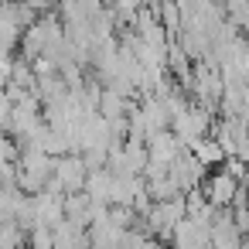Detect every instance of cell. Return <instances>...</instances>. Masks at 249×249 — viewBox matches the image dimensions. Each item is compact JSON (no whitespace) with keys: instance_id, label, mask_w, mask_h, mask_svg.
<instances>
[{"instance_id":"1","label":"cell","mask_w":249,"mask_h":249,"mask_svg":"<svg viewBox=\"0 0 249 249\" xmlns=\"http://www.w3.org/2000/svg\"><path fill=\"white\" fill-rule=\"evenodd\" d=\"M52 167H55V160L45 157L41 150H18V160H14L18 188H21L28 198L38 195V191H45L48 181H52Z\"/></svg>"},{"instance_id":"2","label":"cell","mask_w":249,"mask_h":249,"mask_svg":"<svg viewBox=\"0 0 249 249\" xmlns=\"http://www.w3.org/2000/svg\"><path fill=\"white\" fill-rule=\"evenodd\" d=\"M239 191V181H232L225 171H215L212 178L201 181V195L212 208H232V198Z\"/></svg>"},{"instance_id":"3","label":"cell","mask_w":249,"mask_h":249,"mask_svg":"<svg viewBox=\"0 0 249 249\" xmlns=\"http://www.w3.org/2000/svg\"><path fill=\"white\" fill-rule=\"evenodd\" d=\"M31 212H35V225L55 229V225L65 218V212H62V195H52V191L31 195Z\"/></svg>"},{"instance_id":"4","label":"cell","mask_w":249,"mask_h":249,"mask_svg":"<svg viewBox=\"0 0 249 249\" xmlns=\"http://www.w3.org/2000/svg\"><path fill=\"white\" fill-rule=\"evenodd\" d=\"M184 147L178 143V137L171 130H160L147 140V164H157V167H171V160L181 154Z\"/></svg>"},{"instance_id":"5","label":"cell","mask_w":249,"mask_h":249,"mask_svg":"<svg viewBox=\"0 0 249 249\" xmlns=\"http://www.w3.org/2000/svg\"><path fill=\"white\" fill-rule=\"evenodd\" d=\"M171 246H174V249H212V246H208V232L198 229V225L188 222V218L171 232Z\"/></svg>"},{"instance_id":"6","label":"cell","mask_w":249,"mask_h":249,"mask_svg":"<svg viewBox=\"0 0 249 249\" xmlns=\"http://www.w3.org/2000/svg\"><path fill=\"white\" fill-rule=\"evenodd\" d=\"M133 109V103L130 99H123V96H116L113 89H103L99 92V103H96V113L106 120V123H116V120H126V113Z\"/></svg>"},{"instance_id":"7","label":"cell","mask_w":249,"mask_h":249,"mask_svg":"<svg viewBox=\"0 0 249 249\" xmlns=\"http://www.w3.org/2000/svg\"><path fill=\"white\" fill-rule=\"evenodd\" d=\"M86 198L92 201V205H106L109 208V191H113V174L103 167V171H89V178H86Z\"/></svg>"},{"instance_id":"8","label":"cell","mask_w":249,"mask_h":249,"mask_svg":"<svg viewBox=\"0 0 249 249\" xmlns=\"http://www.w3.org/2000/svg\"><path fill=\"white\" fill-rule=\"evenodd\" d=\"M143 191V178H133V174H123V178H113V191H109V205H120V208H130L133 198Z\"/></svg>"},{"instance_id":"9","label":"cell","mask_w":249,"mask_h":249,"mask_svg":"<svg viewBox=\"0 0 249 249\" xmlns=\"http://www.w3.org/2000/svg\"><path fill=\"white\" fill-rule=\"evenodd\" d=\"M89 198H86V191H79V195H65L62 198V212H65V222H72L75 229H89Z\"/></svg>"},{"instance_id":"10","label":"cell","mask_w":249,"mask_h":249,"mask_svg":"<svg viewBox=\"0 0 249 249\" xmlns=\"http://www.w3.org/2000/svg\"><path fill=\"white\" fill-rule=\"evenodd\" d=\"M120 157H123V164H126V171H130L133 178H143V171H147V143H140V140H123Z\"/></svg>"},{"instance_id":"11","label":"cell","mask_w":249,"mask_h":249,"mask_svg":"<svg viewBox=\"0 0 249 249\" xmlns=\"http://www.w3.org/2000/svg\"><path fill=\"white\" fill-rule=\"evenodd\" d=\"M86 239H89V235H86L82 229H75L72 222H65V218L52 229V246H55V249H75V246H82Z\"/></svg>"},{"instance_id":"12","label":"cell","mask_w":249,"mask_h":249,"mask_svg":"<svg viewBox=\"0 0 249 249\" xmlns=\"http://www.w3.org/2000/svg\"><path fill=\"white\" fill-rule=\"evenodd\" d=\"M188 154H191V157H195V160H198L201 167H212V164H222V160H225L222 147H218V143H215L212 137H201V140H198V143H195V147H191Z\"/></svg>"},{"instance_id":"13","label":"cell","mask_w":249,"mask_h":249,"mask_svg":"<svg viewBox=\"0 0 249 249\" xmlns=\"http://www.w3.org/2000/svg\"><path fill=\"white\" fill-rule=\"evenodd\" d=\"M0 249H28V232L18 222L0 225Z\"/></svg>"},{"instance_id":"14","label":"cell","mask_w":249,"mask_h":249,"mask_svg":"<svg viewBox=\"0 0 249 249\" xmlns=\"http://www.w3.org/2000/svg\"><path fill=\"white\" fill-rule=\"evenodd\" d=\"M28 249H55V246H52V229L35 225V229L28 232Z\"/></svg>"},{"instance_id":"15","label":"cell","mask_w":249,"mask_h":249,"mask_svg":"<svg viewBox=\"0 0 249 249\" xmlns=\"http://www.w3.org/2000/svg\"><path fill=\"white\" fill-rule=\"evenodd\" d=\"M232 225H235V232H239L242 239H249V205L232 208Z\"/></svg>"},{"instance_id":"16","label":"cell","mask_w":249,"mask_h":249,"mask_svg":"<svg viewBox=\"0 0 249 249\" xmlns=\"http://www.w3.org/2000/svg\"><path fill=\"white\" fill-rule=\"evenodd\" d=\"M11 109H14V103L7 99L4 89H0V133H7V126H11Z\"/></svg>"},{"instance_id":"17","label":"cell","mask_w":249,"mask_h":249,"mask_svg":"<svg viewBox=\"0 0 249 249\" xmlns=\"http://www.w3.org/2000/svg\"><path fill=\"white\" fill-rule=\"evenodd\" d=\"M11 55L7 52H0V89H7V75H11Z\"/></svg>"},{"instance_id":"18","label":"cell","mask_w":249,"mask_h":249,"mask_svg":"<svg viewBox=\"0 0 249 249\" xmlns=\"http://www.w3.org/2000/svg\"><path fill=\"white\" fill-rule=\"evenodd\" d=\"M239 249H249V239H242V242H239Z\"/></svg>"},{"instance_id":"19","label":"cell","mask_w":249,"mask_h":249,"mask_svg":"<svg viewBox=\"0 0 249 249\" xmlns=\"http://www.w3.org/2000/svg\"><path fill=\"white\" fill-rule=\"evenodd\" d=\"M246 140H249V120H246Z\"/></svg>"}]
</instances>
